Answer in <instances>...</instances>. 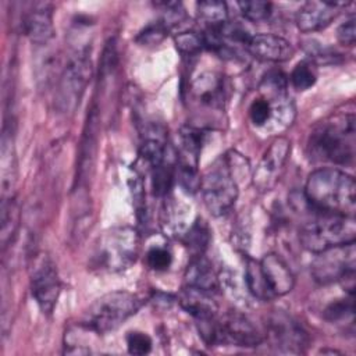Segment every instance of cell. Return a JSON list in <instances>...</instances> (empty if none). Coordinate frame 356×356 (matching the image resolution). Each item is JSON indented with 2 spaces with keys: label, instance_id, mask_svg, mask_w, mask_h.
<instances>
[{
  "label": "cell",
  "instance_id": "cell-1",
  "mask_svg": "<svg viewBox=\"0 0 356 356\" xmlns=\"http://www.w3.org/2000/svg\"><path fill=\"white\" fill-rule=\"evenodd\" d=\"M303 195L306 202L318 213L355 217V179L338 168H318L310 172Z\"/></svg>",
  "mask_w": 356,
  "mask_h": 356
},
{
  "label": "cell",
  "instance_id": "cell-3",
  "mask_svg": "<svg viewBox=\"0 0 356 356\" xmlns=\"http://www.w3.org/2000/svg\"><path fill=\"white\" fill-rule=\"evenodd\" d=\"M355 238V217L318 211L313 220L303 224L299 234L302 246L312 253H320L335 246L352 243Z\"/></svg>",
  "mask_w": 356,
  "mask_h": 356
},
{
  "label": "cell",
  "instance_id": "cell-8",
  "mask_svg": "<svg viewBox=\"0 0 356 356\" xmlns=\"http://www.w3.org/2000/svg\"><path fill=\"white\" fill-rule=\"evenodd\" d=\"M60 278L54 261L46 253L35 257L31 267V291L43 314H50L60 295Z\"/></svg>",
  "mask_w": 356,
  "mask_h": 356
},
{
  "label": "cell",
  "instance_id": "cell-17",
  "mask_svg": "<svg viewBox=\"0 0 356 356\" xmlns=\"http://www.w3.org/2000/svg\"><path fill=\"white\" fill-rule=\"evenodd\" d=\"M97 134H99V111L96 107L88 114V120L83 129V136L79 147V159L76 167V182L79 185L86 184L88 178L92 174L96 147H97Z\"/></svg>",
  "mask_w": 356,
  "mask_h": 356
},
{
  "label": "cell",
  "instance_id": "cell-18",
  "mask_svg": "<svg viewBox=\"0 0 356 356\" xmlns=\"http://www.w3.org/2000/svg\"><path fill=\"white\" fill-rule=\"evenodd\" d=\"M22 28L25 35L36 44H47L54 36L53 8L49 3H35L25 14Z\"/></svg>",
  "mask_w": 356,
  "mask_h": 356
},
{
  "label": "cell",
  "instance_id": "cell-7",
  "mask_svg": "<svg viewBox=\"0 0 356 356\" xmlns=\"http://www.w3.org/2000/svg\"><path fill=\"white\" fill-rule=\"evenodd\" d=\"M90 51L88 47H79L70 57L58 79L56 104L61 113L75 111V108L81 103V99L90 81Z\"/></svg>",
  "mask_w": 356,
  "mask_h": 356
},
{
  "label": "cell",
  "instance_id": "cell-13",
  "mask_svg": "<svg viewBox=\"0 0 356 356\" xmlns=\"http://www.w3.org/2000/svg\"><path fill=\"white\" fill-rule=\"evenodd\" d=\"M260 270L273 299L284 296L292 291L295 275L286 261L277 253H267L260 260Z\"/></svg>",
  "mask_w": 356,
  "mask_h": 356
},
{
  "label": "cell",
  "instance_id": "cell-16",
  "mask_svg": "<svg viewBox=\"0 0 356 356\" xmlns=\"http://www.w3.org/2000/svg\"><path fill=\"white\" fill-rule=\"evenodd\" d=\"M189 95L195 104L210 108L221 110L224 103V85L220 75L216 72L199 74L189 86Z\"/></svg>",
  "mask_w": 356,
  "mask_h": 356
},
{
  "label": "cell",
  "instance_id": "cell-32",
  "mask_svg": "<svg viewBox=\"0 0 356 356\" xmlns=\"http://www.w3.org/2000/svg\"><path fill=\"white\" fill-rule=\"evenodd\" d=\"M147 266L156 271H164L171 266L172 256L168 249L163 246H153L146 253Z\"/></svg>",
  "mask_w": 356,
  "mask_h": 356
},
{
  "label": "cell",
  "instance_id": "cell-4",
  "mask_svg": "<svg viewBox=\"0 0 356 356\" xmlns=\"http://www.w3.org/2000/svg\"><path fill=\"white\" fill-rule=\"evenodd\" d=\"M139 252V234L132 227H114L97 241L93 252V266L110 273L131 267Z\"/></svg>",
  "mask_w": 356,
  "mask_h": 356
},
{
  "label": "cell",
  "instance_id": "cell-20",
  "mask_svg": "<svg viewBox=\"0 0 356 356\" xmlns=\"http://www.w3.org/2000/svg\"><path fill=\"white\" fill-rule=\"evenodd\" d=\"M179 303L189 314L195 317V320L216 316L217 312V305L213 300V293L188 286H184V291L179 296Z\"/></svg>",
  "mask_w": 356,
  "mask_h": 356
},
{
  "label": "cell",
  "instance_id": "cell-33",
  "mask_svg": "<svg viewBox=\"0 0 356 356\" xmlns=\"http://www.w3.org/2000/svg\"><path fill=\"white\" fill-rule=\"evenodd\" d=\"M127 348L132 355H146L152 350V339L140 331H131L127 335Z\"/></svg>",
  "mask_w": 356,
  "mask_h": 356
},
{
  "label": "cell",
  "instance_id": "cell-12",
  "mask_svg": "<svg viewBox=\"0 0 356 356\" xmlns=\"http://www.w3.org/2000/svg\"><path fill=\"white\" fill-rule=\"evenodd\" d=\"M263 341L254 324L239 312H228L218 318L217 345L254 348Z\"/></svg>",
  "mask_w": 356,
  "mask_h": 356
},
{
  "label": "cell",
  "instance_id": "cell-21",
  "mask_svg": "<svg viewBox=\"0 0 356 356\" xmlns=\"http://www.w3.org/2000/svg\"><path fill=\"white\" fill-rule=\"evenodd\" d=\"M0 236H1V248L3 250L10 245V242H13L15 234H17V228H18V222H19V209L17 204V200L10 195V196H4L3 202H1V213H0Z\"/></svg>",
  "mask_w": 356,
  "mask_h": 356
},
{
  "label": "cell",
  "instance_id": "cell-23",
  "mask_svg": "<svg viewBox=\"0 0 356 356\" xmlns=\"http://www.w3.org/2000/svg\"><path fill=\"white\" fill-rule=\"evenodd\" d=\"M245 281L249 292L259 300L267 302L273 300V296L270 291L267 289V285L264 282V278L261 275L259 260L248 257L245 261Z\"/></svg>",
  "mask_w": 356,
  "mask_h": 356
},
{
  "label": "cell",
  "instance_id": "cell-11",
  "mask_svg": "<svg viewBox=\"0 0 356 356\" xmlns=\"http://www.w3.org/2000/svg\"><path fill=\"white\" fill-rule=\"evenodd\" d=\"M289 153L291 140L288 138L278 136L271 142L253 172V185L259 192H268L278 184Z\"/></svg>",
  "mask_w": 356,
  "mask_h": 356
},
{
  "label": "cell",
  "instance_id": "cell-6",
  "mask_svg": "<svg viewBox=\"0 0 356 356\" xmlns=\"http://www.w3.org/2000/svg\"><path fill=\"white\" fill-rule=\"evenodd\" d=\"M206 209L214 217L227 214L236 202L238 184L227 157L217 160L200 178V188Z\"/></svg>",
  "mask_w": 356,
  "mask_h": 356
},
{
  "label": "cell",
  "instance_id": "cell-24",
  "mask_svg": "<svg viewBox=\"0 0 356 356\" xmlns=\"http://www.w3.org/2000/svg\"><path fill=\"white\" fill-rule=\"evenodd\" d=\"M174 178L175 167L168 157H165L160 164L152 167V188L154 195L165 196L172 186Z\"/></svg>",
  "mask_w": 356,
  "mask_h": 356
},
{
  "label": "cell",
  "instance_id": "cell-31",
  "mask_svg": "<svg viewBox=\"0 0 356 356\" xmlns=\"http://www.w3.org/2000/svg\"><path fill=\"white\" fill-rule=\"evenodd\" d=\"M168 33V28L165 26V24L159 19L154 22H150L149 25H146L136 36V42L142 46H156L159 43H161L165 36Z\"/></svg>",
  "mask_w": 356,
  "mask_h": 356
},
{
  "label": "cell",
  "instance_id": "cell-30",
  "mask_svg": "<svg viewBox=\"0 0 356 356\" xmlns=\"http://www.w3.org/2000/svg\"><path fill=\"white\" fill-rule=\"evenodd\" d=\"M175 47L184 56H196L204 46L202 33L199 35L195 31H184L175 36Z\"/></svg>",
  "mask_w": 356,
  "mask_h": 356
},
{
  "label": "cell",
  "instance_id": "cell-27",
  "mask_svg": "<svg viewBox=\"0 0 356 356\" xmlns=\"http://www.w3.org/2000/svg\"><path fill=\"white\" fill-rule=\"evenodd\" d=\"M353 313H355V303H353V296H349L346 299H337L335 302L330 303L325 310H324V318L330 323H339V321H346L353 320Z\"/></svg>",
  "mask_w": 356,
  "mask_h": 356
},
{
  "label": "cell",
  "instance_id": "cell-9",
  "mask_svg": "<svg viewBox=\"0 0 356 356\" xmlns=\"http://www.w3.org/2000/svg\"><path fill=\"white\" fill-rule=\"evenodd\" d=\"M266 331L271 346L282 353L299 355L309 345V335L305 328L284 312L270 314Z\"/></svg>",
  "mask_w": 356,
  "mask_h": 356
},
{
  "label": "cell",
  "instance_id": "cell-2",
  "mask_svg": "<svg viewBox=\"0 0 356 356\" xmlns=\"http://www.w3.org/2000/svg\"><path fill=\"white\" fill-rule=\"evenodd\" d=\"M307 150L313 161L352 164L356 153L355 114L337 113L317 124L309 136Z\"/></svg>",
  "mask_w": 356,
  "mask_h": 356
},
{
  "label": "cell",
  "instance_id": "cell-10",
  "mask_svg": "<svg viewBox=\"0 0 356 356\" xmlns=\"http://www.w3.org/2000/svg\"><path fill=\"white\" fill-rule=\"evenodd\" d=\"M355 270V242L335 246L316 253L310 264V273L318 284L339 281L346 273Z\"/></svg>",
  "mask_w": 356,
  "mask_h": 356
},
{
  "label": "cell",
  "instance_id": "cell-22",
  "mask_svg": "<svg viewBox=\"0 0 356 356\" xmlns=\"http://www.w3.org/2000/svg\"><path fill=\"white\" fill-rule=\"evenodd\" d=\"M196 10L206 28H220L228 21V10L224 1L203 0L196 4Z\"/></svg>",
  "mask_w": 356,
  "mask_h": 356
},
{
  "label": "cell",
  "instance_id": "cell-5",
  "mask_svg": "<svg viewBox=\"0 0 356 356\" xmlns=\"http://www.w3.org/2000/svg\"><path fill=\"white\" fill-rule=\"evenodd\" d=\"M142 306L140 298L127 291L108 292L96 299L85 312L82 324L97 335L117 330Z\"/></svg>",
  "mask_w": 356,
  "mask_h": 356
},
{
  "label": "cell",
  "instance_id": "cell-26",
  "mask_svg": "<svg viewBox=\"0 0 356 356\" xmlns=\"http://www.w3.org/2000/svg\"><path fill=\"white\" fill-rule=\"evenodd\" d=\"M209 229L206 227V224L200 220V221H195L186 231L184 242L185 245L192 250L193 256H199L203 254L204 249L207 248L209 243Z\"/></svg>",
  "mask_w": 356,
  "mask_h": 356
},
{
  "label": "cell",
  "instance_id": "cell-28",
  "mask_svg": "<svg viewBox=\"0 0 356 356\" xmlns=\"http://www.w3.org/2000/svg\"><path fill=\"white\" fill-rule=\"evenodd\" d=\"M249 117L256 127H266L268 122H273L274 111L271 102L263 95L254 99L249 107Z\"/></svg>",
  "mask_w": 356,
  "mask_h": 356
},
{
  "label": "cell",
  "instance_id": "cell-19",
  "mask_svg": "<svg viewBox=\"0 0 356 356\" xmlns=\"http://www.w3.org/2000/svg\"><path fill=\"white\" fill-rule=\"evenodd\" d=\"M184 286L199 289L209 293H217L220 289V282L211 263L203 256H193L186 267L184 275Z\"/></svg>",
  "mask_w": 356,
  "mask_h": 356
},
{
  "label": "cell",
  "instance_id": "cell-25",
  "mask_svg": "<svg viewBox=\"0 0 356 356\" xmlns=\"http://www.w3.org/2000/svg\"><path fill=\"white\" fill-rule=\"evenodd\" d=\"M291 83L298 90H307L310 89L317 79V70L313 61H300L295 65L291 72Z\"/></svg>",
  "mask_w": 356,
  "mask_h": 356
},
{
  "label": "cell",
  "instance_id": "cell-15",
  "mask_svg": "<svg viewBox=\"0 0 356 356\" xmlns=\"http://www.w3.org/2000/svg\"><path fill=\"white\" fill-rule=\"evenodd\" d=\"M245 49L257 60L282 63L292 58L295 49L284 38L273 33H257L248 39Z\"/></svg>",
  "mask_w": 356,
  "mask_h": 356
},
{
  "label": "cell",
  "instance_id": "cell-34",
  "mask_svg": "<svg viewBox=\"0 0 356 356\" xmlns=\"http://www.w3.org/2000/svg\"><path fill=\"white\" fill-rule=\"evenodd\" d=\"M338 40L345 46H353L356 40V29H355V18L350 17L345 22H342L337 31Z\"/></svg>",
  "mask_w": 356,
  "mask_h": 356
},
{
  "label": "cell",
  "instance_id": "cell-14",
  "mask_svg": "<svg viewBox=\"0 0 356 356\" xmlns=\"http://www.w3.org/2000/svg\"><path fill=\"white\" fill-rule=\"evenodd\" d=\"M348 3L335 1H317L310 0L305 3L296 13L295 22L302 32H316L331 24V21L338 15L341 7Z\"/></svg>",
  "mask_w": 356,
  "mask_h": 356
},
{
  "label": "cell",
  "instance_id": "cell-29",
  "mask_svg": "<svg viewBox=\"0 0 356 356\" xmlns=\"http://www.w3.org/2000/svg\"><path fill=\"white\" fill-rule=\"evenodd\" d=\"M238 7L242 15L252 22H263L268 19L271 15L273 4L270 1L263 0H250V1H239Z\"/></svg>",
  "mask_w": 356,
  "mask_h": 356
}]
</instances>
